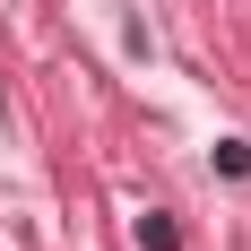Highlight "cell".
Listing matches in <instances>:
<instances>
[{
    "mask_svg": "<svg viewBox=\"0 0 251 251\" xmlns=\"http://www.w3.org/2000/svg\"><path fill=\"white\" fill-rule=\"evenodd\" d=\"M139 251H182L174 217H156V208H148V217H139Z\"/></svg>",
    "mask_w": 251,
    "mask_h": 251,
    "instance_id": "6da1fadb",
    "label": "cell"
},
{
    "mask_svg": "<svg viewBox=\"0 0 251 251\" xmlns=\"http://www.w3.org/2000/svg\"><path fill=\"white\" fill-rule=\"evenodd\" d=\"M217 174H251V148H243V139H217Z\"/></svg>",
    "mask_w": 251,
    "mask_h": 251,
    "instance_id": "7a4b0ae2",
    "label": "cell"
}]
</instances>
